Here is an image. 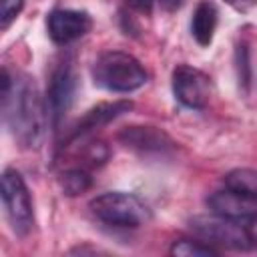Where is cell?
<instances>
[{"label":"cell","mask_w":257,"mask_h":257,"mask_svg":"<svg viewBox=\"0 0 257 257\" xmlns=\"http://www.w3.org/2000/svg\"><path fill=\"white\" fill-rule=\"evenodd\" d=\"M2 118L10 135L26 149H36L44 135V120L48 114L46 104L34 80L26 74L10 76L2 70Z\"/></svg>","instance_id":"6da1fadb"},{"label":"cell","mask_w":257,"mask_h":257,"mask_svg":"<svg viewBox=\"0 0 257 257\" xmlns=\"http://www.w3.org/2000/svg\"><path fill=\"white\" fill-rule=\"evenodd\" d=\"M145 66L128 52L106 50L92 64V80L96 86L112 92H131L147 82Z\"/></svg>","instance_id":"7a4b0ae2"},{"label":"cell","mask_w":257,"mask_h":257,"mask_svg":"<svg viewBox=\"0 0 257 257\" xmlns=\"http://www.w3.org/2000/svg\"><path fill=\"white\" fill-rule=\"evenodd\" d=\"M92 215L112 227H141L151 219V209L133 193L110 191L90 201Z\"/></svg>","instance_id":"3957f363"},{"label":"cell","mask_w":257,"mask_h":257,"mask_svg":"<svg viewBox=\"0 0 257 257\" xmlns=\"http://www.w3.org/2000/svg\"><path fill=\"white\" fill-rule=\"evenodd\" d=\"M2 203L12 231L16 235H26L32 229L34 211L28 187L16 169H4L2 173Z\"/></svg>","instance_id":"277c9868"},{"label":"cell","mask_w":257,"mask_h":257,"mask_svg":"<svg viewBox=\"0 0 257 257\" xmlns=\"http://www.w3.org/2000/svg\"><path fill=\"white\" fill-rule=\"evenodd\" d=\"M191 229L205 241L215 243V245H223L229 249H249L253 243L249 239L247 227L241 225V221L229 219V217H221V215H197L189 221Z\"/></svg>","instance_id":"5b68a950"},{"label":"cell","mask_w":257,"mask_h":257,"mask_svg":"<svg viewBox=\"0 0 257 257\" xmlns=\"http://www.w3.org/2000/svg\"><path fill=\"white\" fill-rule=\"evenodd\" d=\"M171 84L175 98L189 108H205L211 100V78L195 66H175Z\"/></svg>","instance_id":"8992f818"},{"label":"cell","mask_w":257,"mask_h":257,"mask_svg":"<svg viewBox=\"0 0 257 257\" xmlns=\"http://www.w3.org/2000/svg\"><path fill=\"white\" fill-rule=\"evenodd\" d=\"M74 92H76L74 68L70 66V62H60L50 76V84L46 92V108L52 124H58L64 112L70 108L74 100Z\"/></svg>","instance_id":"52a82bcc"},{"label":"cell","mask_w":257,"mask_h":257,"mask_svg":"<svg viewBox=\"0 0 257 257\" xmlns=\"http://www.w3.org/2000/svg\"><path fill=\"white\" fill-rule=\"evenodd\" d=\"M48 36L56 44H68L92 28V18L84 10H70V8H56L46 18Z\"/></svg>","instance_id":"ba28073f"},{"label":"cell","mask_w":257,"mask_h":257,"mask_svg":"<svg viewBox=\"0 0 257 257\" xmlns=\"http://www.w3.org/2000/svg\"><path fill=\"white\" fill-rule=\"evenodd\" d=\"M207 205L215 215L235 221H249L251 217H257V199L237 193L233 189L215 191L207 197Z\"/></svg>","instance_id":"9c48e42d"},{"label":"cell","mask_w":257,"mask_h":257,"mask_svg":"<svg viewBox=\"0 0 257 257\" xmlns=\"http://www.w3.org/2000/svg\"><path fill=\"white\" fill-rule=\"evenodd\" d=\"M118 141L139 153H167L175 149L173 139L157 126H124L118 133Z\"/></svg>","instance_id":"30bf717a"},{"label":"cell","mask_w":257,"mask_h":257,"mask_svg":"<svg viewBox=\"0 0 257 257\" xmlns=\"http://www.w3.org/2000/svg\"><path fill=\"white\" fill-rule=\"evenodd\" d=\"M131 108H133V102L131 100H112V102H100V104L92 106L72 126V131L68 135V141H74L78 137H84V135H88V133H92V131L108 124L110 120H114L116 116L128 112Z\"/></svg>","instance_id":"8fae6325"},{"label":"cell","mask_w":257,"mask_h":257,"mask_svg":"<svg viewBox=\"0 0 257 257\" xmlns=\"http://www.w3.org/2000/svg\"><path fill=\"white\" fill-rule=\"evenodd\" d=\"M217 20H219V14H217V8H215L213 2L203 0V2L197 4L195 12H193V18H191V34H193V38L197 40L199 46H209L211 44L215 28H217Z\"/></svg>","instance_id":"7c38bea8"},{"label":"cell","mask_w":257,"mask_h":257,"mask_svg":"<svg viewBox=\"0 0 257 257\" xmlns=\"http://www.w3.org/2000/svg\"><path fill=\"white\" fill-rule=\"evenodd\" d=\"M225 187L257 199V169H233L225 175Z\"/></svg>","instance_id":"4fadbf2b"},{"label":"cell","mask_w":257,"mask_h":257,"mask_svg":"<svg viewBox=\"0 0 257 257\" xmlns=\"http://www.w3.org/2000/svg\"><path fill=\"white\" fill-rule=\"evenodd\" d=\"M58 185L66 197H76V195H82L90 189L92 177L84 169H68V171L60 173Z\"/></svg>","instance_id":"5bb4252c"},{"label":"cell","mask_w":257,"mask_h":257,"mask_svg":"<svg viewBox=\"0 0 257 257\" xmlns=\"http://www.w3.org/2000/svg\"><path fill=\"white\" fill-rule=\"evenodd\" d=\"M171 255H179V257H211V255H217V249L207 245V243H203V241L181 239V241L173 243Z\"/></svg>","instance_id":"9a60e30c"},{"label":"cell","mask_w":257,"mask_h":257,"mask_svg":"<svg viewBox=\"0 0 257 257\" xmlns=\"http://www.w3.org/2000/svg\"><path fill=\"white\" fill-rule=\"evenodd\" d=\"M24 0H0V28L6 30L20 14Z\"/></svg>","instance_id":"2e32d148"},{"label":"cell","mask_w":257,"mask_h":257,"mask_svg":"<svg viewBox=\"0 0 257 257\" xmlns=\"http://www.w3.org/2000/svg\"><path fill=\"white\" fill-rule=\"evenodd\" d=\"M84 159L90 163V165H102L106 159H108V147L102 143V141H96V143H90L84 151Z\"/></svg>","instance_id":"e0dca14e"},{"label":"cell","mask_w":257,"mask_h":257,"mask_svg":"<svg viewBox=\"0 0 257 257\" xmlns=\"http://www.w3.org/2000/svg\"><path fill=\"white\" fill-rule=\"evenodd\" d=\"M247 46L241 44L237 46V74H239V82L245 84V88L249 86V64H247Z\"/></svg>","instance_id":"ac0fdd59"},{"label":"cell","mask_w":257,"mask_h":257,"mask_svg":"<svg viewBox=\"0 0 257 257\" xmlns=\"http://www.w3.org/2000/svg\"><path fill=\"white\" fill-rule=\"evenodd\" d=\"M231 8H235V10H239V12H247V10H251L255 4H257V0H225Z\"/></svg>","instance_id":"d6986e66"},{"label":"cell","mask_w":257,"mask_h":257,"mask_svg":"<svg viewBox=\"0 0 257 257\" xmlns=\"http://www.w3.org/2000/svg\"><path fill=\"white\" fill-rule=\"evenodd\" d=\"M247 225V233H249V239H251V243L253 245H257V217H251L249 221H245Z\"/></svg>","instance_id":"ffe728a7"},{"label":"cell","mask_w":257,"mask_h":257,"mask_svg":"<svg viewBox=\"0 0 257 257\" xmlns=\"http://www.w3.org/2000/svg\"><path fill=\"white\" fill-rule=\"evenodd\" d=\"M133 8H137V10H143V12H147V10H151V6H153V0H126Z\"/></svg>","instance_id":"44dd1931"},{"label":"cell","mask_w":257,"mask_h":257,"mask_svg":"<svg viewBox=\"0 0 257 257\" xmlns=\"http://www.w3.org/2000/svg\"><path fill=\"white\" fill-rule=\"evenodd\" d=\"M159 4H161V8H163V10L173 12V10H177V8L183 4V0H159Z\"/></svg>","instance_id":"7402d4cb"}]
</instances>
